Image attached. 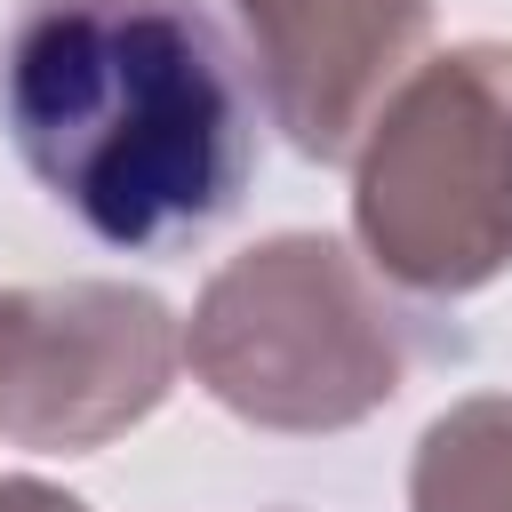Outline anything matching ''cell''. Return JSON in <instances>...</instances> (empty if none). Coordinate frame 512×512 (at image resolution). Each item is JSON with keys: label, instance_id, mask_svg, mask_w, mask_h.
<instances>
[{"label": "cell", "instance_id": "52a82bcc", "mask_svg": "<svg viewBox=\"0 0 512 512\" xmlns=\"http://www.w3.org/2000/svg\"><path fill=\"white\" fill-rule=\"evenodd\" d=\"M0 512H88L72 488H56V480H32V472H8L0 480Z\"/></svg>", "mask_w": 512, "mask_h": 512}, {"label": "cell", "instance_id": "277c9868", "mask_svg": "<svg viewBox=\"0 0 512 512\" xmlns=\"http://www.w3.org/2000/svg\"><path fill=\"white\" fill-rule=\"evenodd\" d=\"M184 368V328L152 288L48 280L0 288V440L88 456L136 432Z\"/></svg>", "mask_w": 512, "mask_h": 512}, {"label": "cell", "instance_id": "8992f818", "mask_svg": "<svg viewBox=\"0 0 512 512\" xmlns=\"http://www.w3.org/2000/svg\"><path fill=\"white\" fill-rule=\"evenodd\" d=\"M408 512H512V392H464L424 424Z\"/></svg>", "mask_w": 512, "mask_h": 512}, {"label": "cell", "instance_id": "7a4b0ae2", "mask_svg": "<svg viewBox=\"0 0 512 512\" xmlns=\"http://www.w3.org/2000/svg\"><path fill=\"white\" fill-rule=\"evenodd\" d=\"M424 320L328 232H272L224 256L184 320L200 392L256 432H352L424 360Z\"/></svg>", "mask_w": 512, "mask_h": 512}, {"label": "cell", "instance_id": "5b68a950", "mask_svg": "<svg viewBox=\"0 0 512 512\" xmlns=\"http://www.w3.org/2000/svg\"><path fill=\"white\" fill-rule=\"evenodd\" d=\"M232 16L272 128L320 168L368 144L432 40V0H232Z\"/></svg>", "mask_w": 512, "mask_h": 512}, {"label": "cell", "instance_id": "3957f363", "mask_svg": "<svg viewBox=\"0 0 512 512\" xmlns=\"http://www.w3.org/2000/svg\"><path fill=\"white\" fill-rule=\"evenodd\" d=\"M352 232L408 296L512 272V40H456L400 80L352 152Z\"/></svg>", "mask_w": 512, "mask_h": 512}, {"label": "cell", "instance_id": "6da1fadb", "mask_svg": "<svg viewBox=\"0 0 512 512\" xmlns=\"http://www.w3.org/2000/svg\"><path fill=\"white\" fill-rule=\"evenodd\" d=\"M0 128L104 248H176L256 176V72L200 0H16Z\"/></svg>", "mask_w": 512, "mask_h": 512}]
</instances>
